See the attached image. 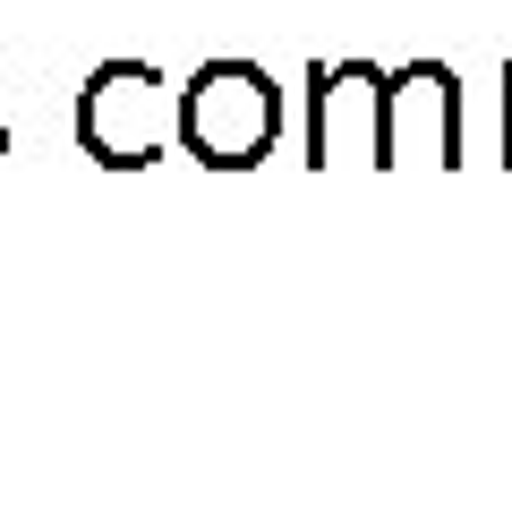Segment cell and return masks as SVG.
I'll use <instances>...</instances> for the list:
<instances>
[{
    "label": "cell",
    "mask_w": 512,
    "mask_h": 512,
    "mask_svg": "<svg viewBox=\"0 0 512 512\" xmlns=\"http://www.w3.org/2000/svg\"><path fill=\"white\" fill-rule=\"evenodd\" d=\"M282 137V86L256 60H205L180 86V146L205 171H256Z\"/></svg>",
    "instance_id": "6da1fadb"
},
{
    "label": "cell",
    "mask_w": 512,
    "mask_h": 512,
    "mask_svg": "<svg viewBox=\"0 0 512 512\" xmlns=\"http://www.w3.org/2000/svg\"><path fill=\"white\" fill-rule=\"evenodd\" d=\"M180 137V86L154 60H103L77 86V146L103 171H146Z\"/></svg>",
    "instance_id": "7a4b0ae2"
},
{
    "label": "cell",
    "mask_w": 512,
    "mask_h": 512,
    "mask_svg": "<svg viewBox=\"0 0 512 512\" xmlns=\"http://www.w3.org/2000/svg\"><path fill=\"white\" fill-rule=\"evenodd\" d=\"M453 154H461L453 69L419 60V69L384 77V163H453Z\"/></svg>",
    "instance_id": "3957f363"
},
{
    "label": "cell",
    "mask_w": 512,
    "mask_h": 512,
    "mask_svg": "<svg viewBox=\"0 0 512 512\" xmlns=\"http://www.w3.org/2000/svg\"><path fill=\"white\" fill-rule=\"evenodd\" d=\"M316 163H384V77L376 69L316 77Z\"/></svg>",
    "instance_id": "277c9868"
},
{
    "label": "cell",
    "mask_w": 512,
    "mask_h": 512,
    "mask_svg": "<svg viewBox=\"0 0 512 512\" xmlns=\"http://www.w3.org/2000/svg\"><path fill=\"white\" fill-rule=\"evenodd\" d=\"M504 154H512V94H504Z\"/></svg>",
    "instance_id": "5b68a950"
},
{
    "label": "cell",
    "mask_w": 512,
    "mask_h": 512,
    "mask_svg": "<svg viewBox=\"0 0 512 512\" xmlns=\"http://www.w3.org/2000/svg\"><path fill=\"white\" fill-rule=\"evenodd\" d=\"M0 154H9V120H0Z\"/></svg>",
    "instance_id": "8992f818"
}]
</instances>
